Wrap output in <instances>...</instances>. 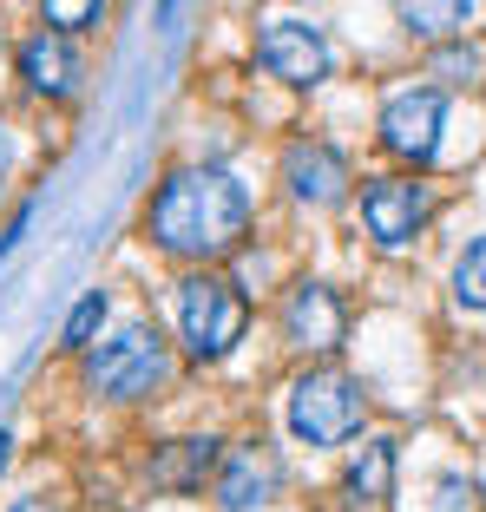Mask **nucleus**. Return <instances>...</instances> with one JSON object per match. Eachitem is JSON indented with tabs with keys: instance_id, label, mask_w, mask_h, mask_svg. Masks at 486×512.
<instances>
[{
	"instance_id": "nucleus-1",
	"label": "nucleus",
	"mask_w": 486,
	"mask_h": 512,
	"mask_svg": "<svg viewBox=\"0 0 486 512\" xmlns=\"http://www.w3.org/2000/svg\"><path fill=\"white\" fill-rule=\"evenodd\" d=\"M250 224V197L224 165H191L152 197V237L171 256H224Z\"/></svg>"
},
{
	"instance_id": "nucleus-2",
	"label": "nucleus",
	"mask_w": 486,
	"mask_h": 512,
	"mask_svg": "<svg viewBox=\"0 0 486 512\" xmlns=\"http://www.w3.org/2000/svg\"><path fill=\"white\" fill-rule=\"evenodd\" d=\"M178 329H184V348L198 362H224L230 348L243 342V329H250V302L224 276H191L178 289Z\"/></svg>"
},
{
	"instance_id": "nucleus-3",
	"label": "nucleus",
	"mask_w": 486,
	"mask_h": 512,
	"mask_svg": "<svg viewBox=\"0 0 486 512\" xmlns=\"http://www.w3.org/2000/svg\"><path fill=\"white\" fill-rule=\"evenodd\" d=\"M165 368H171L165 335L132 322V329H119L112 342H99V355L86 362V381L99 394H112V401H132V394H152L158 381H165Z\"/></svg>"
},
{
	"instance_id": "nucleus-4",
	"label": "nucleus",
	"mask_w": 486,
	"mask_h": 512,
	"mask_svg": "<svg viewBox=\"0 0 486 512\" xmlns=\"http://www.w3.org/2000/svg\"><path fill=\"white\" fill-rule=\"evenodd\" d=\"M362 427V388L349 375H303L289 394V434L309 440V447H342V440Z\"/></svg>"
},
{
	"instance_id": "nucleus-5",
	"label": "nucleus",
	"mask_w": 486,
	"mask_h": 512,
	"mask_svg": "<svg viewBox=\"0 0 486 512\" xmlns=\"http://www.w3.org/2000/svg\"><path fill=\"white\" fill-rule=\"evenodd\" d=\"M441 125H447V99L434 86H408L381 106V145L395 151V158L427 165V158L441 151Z\"/></svg>"
},
{
	"instance_id": "nucleus-6",
	"label": "nucleus",
	"mask_w": 486,
	"mask_h": 512,
	"mask_svg": "<svg viewBox=\"0 0 486 512\" xmlns=\"http://www.w3.org/2000/svg\"><path fill=\"white\" fill-rule=\"evenodd\" d=\"M257 60L289 86H316V79H329V40L309 20H270L257 33Z\"/></svg>"
},
{
	"instance_id": "nucleus-7",
	"label": "nucleus",
	"mask_w": 486,
	"mask_h": 512,
	"mask_svg": "<svg viewBox=\"0 0 486 512\" xmlns=\"http://www.w3.org/2000/svg\"><path fill=\"white\" fill-rule=\"evenodd\" d=\"M427 217V191L414 178H375L362 191V224L368 237L381 243V250H401V243H414V230H421Z\"/></svg>"
},
{
	"instance_id": "nucleus-8",
	"label": "nucleus",
	"mask_w": 486,
	"mask_h": 512,
	"mask_svg": "<svg viewBox=\"0 0 486 512\" xmlns=\"http://www.w3.org/2000/svg\"><path fill=\"white\" fill-rule=\"evenodd\" d=\"M283 178H289V191L303 197V204H342L349 197V158L342 151H329V145H316V138H296V145L283 151Z\"/></svg>"
},
{
	"instance_id": "nucleus-9",
	"label": "nucleus",
	"mask_w": 486,
	"mask_h": 512,
	"mask_svg": "<svg viewBox=\"0 0 486 512\" xmlns=\"http://www.w3.org/2000/svg\"><path fill=\"white\" fill-rule=\"evenodd\" d=\"M283 329L303 348H335L342 329H349V316H342V302H335L329 283H296L289 302H283Z\"/></svg>"
},
{
	"instance_id": "nucleus-10",
	"label": "nucleus",
	"mask_w": 486,
	"mask_h": 512,
	"mask_svg": "<svg viewBox=\"0 0 486 512\" xmlns=\"http://www.w3.org/2000/svg\"><path fill=\"white\" fill-rule=\"evenodd\" d=\"M20 73H27L33 92H46V99H66V92L79 86V53L66 33H33L27 46H20Z\"/></svg>"
},
{
	"instance_id": "nucleus-11",
	"label": "nucleus",
	"mask_w": 486,
	"mask_h": 512,
	"mask_svg": "<svg viewBox=\"0 0 486 512\" xmlns=\"http://www.w3.org/2000/svg\"><path fill=\"white\" fill-rule=\"evenodd\" d=\"M270 486H276V460L263 447H237L224 460V473H217V499H224V512L263 506V499H270Z\"/></svg>"
},
{
	"instance_id": "nucleus-12",
	"label": "nucleus",
	"mask_w": 486,
	"mask_h": 512,
	"mask_svg": "<svg viewBox=\"0 0 486 512\" xmlns=\"http://www.w3.org/2000/svg\"><path fill=\"white\" fill-rule=\"evenodd\" d=\"M342 486H349L355 506H381L388 486H395V447H388V440H362V453H355V467H349Z\"/></svg>"
},
{
	"instance_id": "nucleus-13",
	"label": "nucleus",
	"mask_w": 486,
	"mask_h": 512,
	"mask_svg": "<svg viewBox=\"0 0 486 512\" xmlns=\"http://www.w3.org/2000/svg\"><path fill=\"white\" fill-rule=\"evenodd\" d=\"M211 467H217V440H178L165 460H152V480L158 486H198Z\"/></svg>"
},
{
	"instance_id": "nucleus-14",
	"label": "nucleus",
	"mask_w": 486,
	"mask_h": 512,
	"mask_svg": "<svg viewBox=\"0 0 486 512\" xmlns=\"http://www.w3.org/2000/svg\"><path fill=\"white\" fill-rule=\"evenodd\" d=\"M473 20V7L467 0H427V7H401V27L408 33H427V40H434V33H454V27H467Z\"/></svg>"
},
{
	"instance_id": "nucleus-15",
	"label": "nucleus",
	"mask_w": 486,
	"mask_h": 512,
	"mask_svg": "<svg viewBox=\"0 0 486 512\" xmlns=\"http://www.w3.org/2000/svg\"><path fill=\"white\" fill-rule=\"evenodd\" d=\"M99 322H106V289H92V296H79V302H73V316H66L60 342H66V348H86Z\"/></svg>"
},
{
	"instance_id": "nucleus-16",
	"label": "nucleus",
	"mask_w": 486,
	"mask_h": 512,
	"mask_svg": "<svg viewBox=\"0 0 486 512\" xmlns=\"http://www.w3.org/2000/svg\"><path fill=\"white\" fill-rule=\"evenodd\" d=\"M454 296L467 302V309H486V237L473 243L467 256H460V270H454Z\"/></svg>"
},
{
	"instance_id": "nucleus-17",
	"label": "nucleus",
	"mask_w": 486,
	"mask_h": 512,
	"mask_svg": "<svg viewBox=\"0 0 486 512\" xmlns=\"http://www.w3.org/2000/svg\"><path fill=\"white\" fill-rule=\"evenodd\" d=\"M434 512H480V499H473L467 480H441L434 486Z\"/></svg>"
},
{
	"instance_id": "nucleus-18",
	"label": "nucleus",
	"mask_w": 486,
	"mask_h": 512,
	"mask_svg": "<svg viewBox=\"0 0 486 512\" xmlns=\"http://www.w3.org/2000/svg\"><path fill=\"white\" fill-rule=\"evenodd\" d=\"M46 20H53V33H66V27H92V20H99V7H66V0H53V7H46Z\"/></svg>"
},
{
	"instance_id": "nucleus-19",
	"label": "nucleus",
	"mask_w": 486,
	"mask_h": 512,
	"mask_svg": "<svg viewBox=\"0 0 486 512\" xmlns=\"http://www.w3.org/2000/svg\"><path fill=\"white\" fill-rule=\"evenodd\" d=\"M473 66H480V53L467 46V53H441V60H434V73H441V79H473Z\"/></svg>"
},
{
	"instance_id": "nucleus-20",
	"label": "nucleus",
	"mask_w": 486,
	"mask_h": 512,
	"mask_svg": "<svg viewBox=\"0 0 486 512\" xmlns=\"http://www.w3.org/2000/svg\"><path fill=\"white\" fill-rule=\"evenodd\" d=\"M7 165H14V145H7V132H0V178H7Z\"/></svg>"
},
{
	"instance_id": "nucleus-21",
	"label": "nucleus",
	"mask_w": 486,
	"mask_h": 512,
	"mask_svg": "<svg viewBox=\"0 0 486 512\" xmlns=\"http://www.w3.org/2000/svg\"><path fill=\"white\" fill-rule=\"evenodd\" d=\"M14 512H53V506H46V499H20Z\"/></svg>"
},
{
	"instance_id": "nucleus-22",
	"label": "nucleus",
	"mask_w": 486,
	"mask_h": 512,
	"mask_svg": "<svg viewBox=\"0 0 486 512\" xmlns=\"http://www.w3.org/2000/svg\"><path fill=\"white\" fill-rule=\"evenodd\" d=\"M7 460H14V440L0 434V473H7Z\"/></svg>"
}]
</instances>
